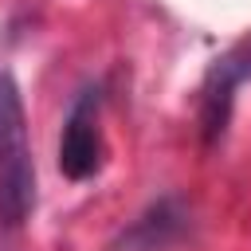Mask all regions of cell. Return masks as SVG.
I'll list each match as a JSON object with an SVG mask.
<instances>
[{
    "instance_id": "obj_1",
    "label": "cell",
    "mask_w": 251,
    "mask_h": 251,
    "mask_svg": "<svg viewBox=\"0 0 251 251\" xmlns=\"http://www.w3.org/2000/svg\"><path fill=\"white\" fill-rule=\"evenodd\" d=\"M35 208V161L16 78L0 67V231H20Z\"/></svg>"
},
{
    "instance_id": "obj_3",
    "label": "cell",
    "mask_w": 251,
    "mask_h": 251,
    "mask_svg": "<svg viewBox=\"0 0 251 251\" xmlns=\"http://www.w3.org/2000/svg\"><path fill=\"white\" fill-rule=\"evenodd\" d=\"M247 78H251V43H243L231 55L216 59V67L204 78V98H200V129H204V141H216L224 133L227 114H231V98H235V90Z\"/></svg>"
},
{
    "instance_id": "obj_2",
    "label": "cell",
    "mask_w": 251,
    "mask_h": 251,
    "mask_svg": "<svg viewBox=\"0 0 251 251\" xmlns=\"http://www.w3.org/2000/svg\"><path fill=\"white\" fill-rule=\"evenodd\" d=\"M102 165V133H98V90H82L63 122L59 137V169L71 180L94 176Z\"/></svg>"
}]
</instances>
